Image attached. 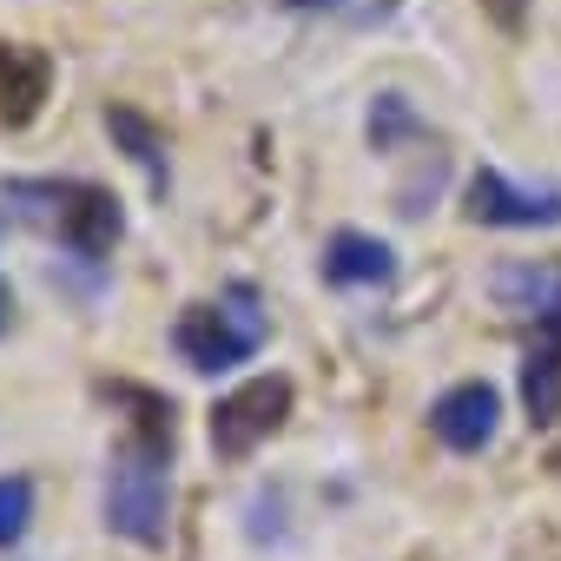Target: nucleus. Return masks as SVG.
Here are the masks:
<instances>
[{
    "mask_svg": "<svg viewBox=\"0 0 561 561\" xmlns=\"http://www.w3.org/2000/svg\"><path fill=\"white\" fill-rule=\"evenodd\" d=\"M133 403H139V416L106 462L100 508L119 541L165 548V535H172V403L139 397V390H133Z\"/></svg>",
    "mask_w": 561,
    "mask_h": 561,
    "instance_id": "f257e3e1",
    "label": "nucleus"
},
{
    "mask_svg": "<svg viewBox=\"0 0 561 561\" xmlns=\"http://www.w3.org/2000/svg\"><path fill=\"white\" fill-rule=\"evenodd\" d=\"M0 205H8L21 225H34L41 238H54L80 264H106L119 231H126L119 198L106 185H93V179H14L0 192Z\"/></svg>",
    "mask_w": 561,
    "mask_h": 561,
    "instance_id": "f03ea898",
    "label": "nucleus"
},
{
    "mask_svg": "<svg viewBox=\"0 0 561 561\" xmlns=\"http://www.w3.org/2000/svg\"><path fill=\"white\" fill-rule=\"evenodd\" d=\"M271 337V318L257 305L251 285H225L218 305H192L179 324H172V351L198 370V377H218V370H238L264 351Z\"/></svg>",
    "mask_w": 561,
    "mask_h": 561,
    "instance_id": "7ed1b4c3",
    "label": "nucleus"
},
{
    "mask_svg": "<svg viewBox=\"0 0 561 561\" xmlns=\"http://www.w3.org/2000/svg\"><path fill=\"white\" fill-rule=\"evenodd\" d=\"M291 416V377H251L231 397H218L211 410V456L218 462H244L257 443H271Z\"/></svg>",
    "mask_w": 561,
    "mask_h": 561,
    "instance_id": "20e7f679",
    "label": "nucleus"
},
{
    "mask_svg": "<svg viewBox=\"0 0 561 561\" xmlns=\"http://www.w3.org/2000/svg\"><path fill=\"white\" fill-rule=\"evenodd\" d=\"M462 218L469 225H495V231H548V225H561V185L528 192L508 172L476 165L469 185H462Z\"/></svg>",
    "mask_w": 561,
    "mask_h": 561,
    "instance_id": "39448f33",
    "label": "nucleus"
},
{
    "mask_svg": "<svg viewBox=\"0 0 561 561\" xmlns=\"http://www.w3.org/2000/svg\"><path fill=\"white\" fill-rule=\"evenodd\" d=\"M430 430L443 449L456 456H482L502 430V390L489 377H469V383H449L436 403H430Z\"/></svg>",
    "mask_w": 561,
    "mask_h": 561,
    "instance_id": "423d86ee",
    "label": "nucleus"
},
{
    "mask_svg": "<svg viewBox=\"0 0 561 561\" xmlns=\"http://www.w3.org/2000/svg\"><path fill=\"white\" fill-rule=\"evenodd\" d=\"M489 298L535 324V331H561V257H515V264H495L489 277Z\"/></svg>",
    "mask_w": 561,
    "mask_h": 561,
    "instance_id": "0eeeda50",
    "label": "nucleus"
},
{
    "mask_svg": "<svg viewBox=\"0 0 561 561\" xmlns=\"http://www.w3.org/2000/svg\"><path fill=\"white\" fill-rule=\"evenodd\" d=\"M324 277L331 285H344V291H383L390 277H397V251L377 238V231H331V244H324Z\"/></svg>",
    "mask_w": 561,
    "mask_h": 561,
    "instance_id": "6e6552de",
    "label": "nucleus"
},
{
    "mask_svg": "<svg viewBox=\"0 0 561 561\" xmlns=\"http://www.w3.org/2000/svg\"><path fill=\"white\" fill-rule=\"evenodd\" d=\"M522 403L528 423H561V331H535L522 357Z\"/></svg>",
    "mask_w": 561,
    "mask_h": 561,
    "instance_id": "1a4fd4ad",
    "label": "nucleus"
},
{
    "mask_svg": "<svg viewBox=\"0 0 561 561\" xmlns=\"http://www.w3.org/2000/svg\"><path fill=\"white\" fill-rule=\"evenodd\" d=\"M47 100V60L34 47H0V119L27 126Z\"/></svg>",
    "mask_w": 561,
    "mask_h": 561,
    "instance_id": "9d476101",
    "label": "nucleus"
},
{
    "mask_svg": "<svg viewBox=\"0 0 561 561\" xmlns=\"http://www.w3.org/2000/svg\"><path fill=\"white\" fill-rule=\"evenodd\" d=\"M106 133H113V139L126 146V159L165 192V172H172V165H165V133H159L146 113H133V106H106Z\"/></svg>",
    "mask_w": 561,
    "mask_h": 561,
    "instance_id": "9b49d317",
    "label": "nucleus"
},
{
    "mask_svg": "<svg viewBox=\"0 0 561 561\" xmlns=\"http://www.w3.org/2000/svg\"><path fill=\"white\" fill-rule=\"evenodd\" d=\"M416 133H423V119L410 113V100L403 93H377V106H370V146L397 152V139H416Z\"/></svg>",
    "mask_w": 561,
    "mask_h": 561,
    "instance_id": "f8f14e48",
    "label": "nucleus"
},
{
    "mask_svg": "<svg viewBox=\"0 0 561 561\" xmlns=\"http://www.w3.org/2000/svg\"><path fill=\"white\" fill-rule=\"evenodd\" d=\"M34 528V482L27 476H0V548H21Z\"/></svg>",
    "mask_w": 561,
    "mask_h": 561,
    "instance_id": "ddd939ff",
    "label": "nucleus"
},
{
    "mask_svg": "<svg viewBox=\"0 0 561 561\" xmlns=\"http://www.w3.org/2000/svg\"><path fill=\"white\" fill-rule=\"evenodd\" d=\"M285 8H291V14H318V8H324V14H344V8H357V0H285Z\"/></svg>",
    "mask_w": 561,
    "mask_h": 561,
    "instance_id": "4468645a",
    "label": "nucleus"
},
{
    "mask_svg": "<svg viewBox=\"0 0 561 561\" xmlns=\"http://www.w3.org/2000/svg\"><path fill=\"white\" fill-rule=\"evenodd\" d=\"M8 311H14V291H8V277H0V324H8Z\"/></svg>",
    "mask_w": 561,
    "mask_h": 561,
    "instance_id": "2eb2a0df",
    "label": "nucleus"
},
{
    "mask_svg": "<svg viewBox=\"0 0 561 561\" xmlns=\"http://www.w3.org/2000/svg\"><path fill=\"white\" fill-rule=\"evenodd\" d=\"M554 462H561V456H554Z\"/></svg>",
    "mask_w": 561,
    "mask_h": 561,
    "instance_id": "dca6fc26",
    "label": "nucleus"
}]
</instances>
